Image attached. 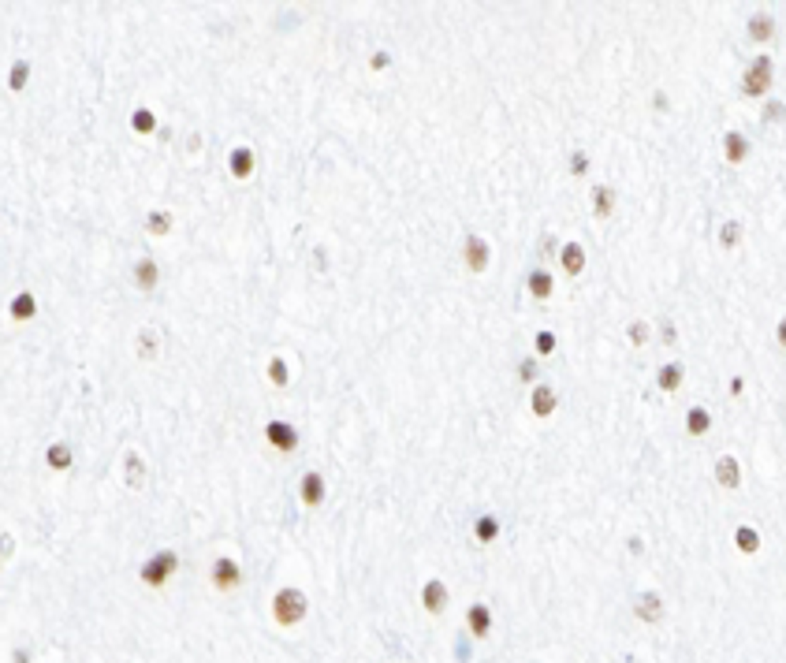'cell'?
Masks as SVG:
<instances>
[{
  "label": "cell",
  "mask_w": 786,
  "mask_h": 663,
  "mask_svg": "<svg viewBox=\"0 0 786 663\" xmlns=\"http://www.w3.org/2000/svg\"><path fill=\"white\" fill-rule=\"evenodd\" d=\"M8 313H11V321H30V317L38 313V298L30 294V291H19V294L11 298V309H8Z\"/></svg>",
  "instance_id": "2e32d148"
},
{
  "label": "cell",
  "mask_w": 786,
  "mask_h": 663,
  "mask_svg": "<svg viewBox=\"0 0 786 663\" xmlns=\"http://www.w3.org/2000/svg\"><path fill=\"white\" fill-rule=\"evenodd\" d=\"M772 78H775L772 56H757V60L745 68V75H742V93H745V97H764L767 90H772Z\"/></svg>",
  "instance_id": "3957f363"
},
{
  "label": "cell",
  "mask_w": 786,
  "mask_h": 663,
  "mask_svg": "<svg viewBox=\"0 0 786 663\" xmlns=\"http://www.w3.org/2000/svg\"><path fill=\"white\" fill-rule=\"evenodd\" d=\"M269 380H272L276 388H287L291 369H287V361H284V358H269Z\"/></svg>",
  "instance_id": "4dcf8cb0"
},
{
  "label": "cell",
  "mask_w": 786,
  "mask_h": 663,
  "mask_svg": "<svg viewBox=\"0 0 786 663\" xmlns=\"http://www.w3.org/2000/svg\"><path fill=\"white\" fill-rule=\"evenodd\" d=\"M715 485H723V488H738L742 485V466H738V458H734V455H723L715 462Z\"/></svg>",
  "instance_id": "30bf717a"
},
{
  "label": "cell",
  "mask_w": 786,
  "mask_h": 663,
  "mask_svg": "<svg viewBox=\"0 0 786 663\" xmlns=\"http://www.w3.org/2000/svg\"><path fill=\"white\" fill-rule=\"evenodd\" d=\"M585 168H589V157H585V153H574V160H570V172H574V175H581Z\"/></svg>",
  "instance_id": "74e56055"
},
{
  "label": "cell",
  "mask_w": 786,
  "mask_h": 663,
  "mask_svg": "<svg viewBox=\"0 0 786 663\" xmlns=\"http://www.w3.org/2000/svg\"><path fill=\"white\" fill-rule=\"evenodd\" d=\"M749 34L757 38V41H767V38H775V19L767 11H757L749 19Z\"/></svg>",
  "instance_id": "ffe728a7"
},
{
  "label": "cell",
  "mask_w": 786,
  "mask_h": 663,
  "mask_svg": "<svg viewBox=\"0 0 786 663\" xmlns=\"http://www.w3.org/2000/svg\"><path fill=\"white\" fill-rule=\"evenodd\" d=\"M138 358H142V361H153V358H157V332H153V328H142V332H138Z\"/></svg>",
  "instance_id": "f1b7e54d"
},
{
  "label": "cell",
  "mask_w": 786,
  "mask_h": 663,
  "mask_svg": "<svg viewBox=\"0 0 786 663\" xmlns=\"http://www.w3.org/2000/svg\"><path fill=\"white\" fill-rule=\"evenodd\" d=\"M645 339H648V324H645V321H634V324H630V343L641 346Z\"/></svg>",
  "instance_id": "d6a6232c"
},
{
  "label": "cell",
  "mask_w": 786,
  "mask_h": 663,
  "mask_svg": "<svg viewBox=\"0 0 786 663\" xmlns=\"http://www.w3.org/2000/svg\"><path fill=\"white\" fill-rule=\"evenodd\" d=\"M45 462H48L53 470H71L75 455H71V447H68V443H53V447L45 451Z\"/></svg>",
  "instance_id": "7402d4cb"
},
{
  "label": "cell",
  "mask_w": 786,
  "mask_h": 663,
  "mask_svg": "<svg viewBox=\"0 0 786 663\" xmlns=\"http://www.w3.org/2000/svg\"><path fill=\"white\" fill-rule=\"evenodd\" d=\"M559 261H563L567 276H581V269H585V250H581L578 242H567L563 254H559Z\"/></svg>",
  "instance_id": "ac0fdd59"
},
{
  "label": "cell",
  "mask_w": 786,
  "mask_h": 663,
  "mask_svg": "<svg viewBox=\"0 0 786 663\" xmlns=\"http://www.w3.org/2000/svg\"><path fill=\"white\" fill-rule=\"evenodd\" d=\"M130 130H135V135H153V130H157V115L150 108H135V115H130Z\"/></svg>",
  "instance_id": "484cf974"
},
{
  "label": "cell",
  "mask_w": 786,
  "mask_h": 663,
  "mask_svg": "<svg viewBox=\"0 0 786 663\" xmlns=\"http://www.w3.org/2000/svg\"><path fill=\"white\" fill-rule=\"evenodd\" d=\"M157 279H160L157 261H153V257H138V261H135V284H138L142 291H153Z\"/></svg>",
  "instance_id": "5bb4252c"
},
{
  "label": "cell",
  "mask_w": 786,
  "mask_h": 663,
  "mask_svg": "<svg viewBox=\"0 0 786 663\" xmlns=\"http://www.w3.org/2000/svg\"><path fill=\"white\" fill-rule=\"evenodd\" d=\"M723 153H727L730 164H742L749 157V138L742 135V130H727V135H723Z\"/></svg>",
  "instance_id": "4fadbf2b"
},
{
  "label": "cell",
  "mask_w": 786,
  "mask_h": 663,
  "mask_svg": "<svg viewBox=\"0 0 786 663\" xmlns=\"http://www.w3.org/2000/svg\"><path fill=\"white\" fill-rule=\"evenodd\" d=\"M686 428H690V436H704L712 428V413L704 406H693L690 413H686Z\"/></svg>",
  "instance_id": "44dd1931"
},
{
  "label": "cell",
  "mask_w": 786,
  "mask_h": 663,
  "mask_svg": "<svg viewBox=\"0 0 786 663\" xmlns=\"http://www.w3.org/2000/svg\"><path fill=\"white\" fill-rule=\"evenodd\" d=\"M209 582L217 585L220 592H232V589L242 585V567L232 555H220L217 562H212V570H209Z\"/></svg>",
  "instance_id": "277c9868"
},
{
  "label": "cell",
  "mask_w": 786,
  "mask_h": 663,
  "mask_svg": "<svg viewBox=\"0 0 786 663\" xmlns=\"http://www.w3.org/2000/svg\"><path fill=\"white\" fill-rule=\"evenodd\" d=\"M265 440L276 447V451H294V447H299V428L294 425H287V421H269L265 425Z\"/></svg>",
  "instance_id": "8992f818"
},
{
  "label": "cell",
  "mask_w": 786,
  "mask_h": 663,
  "mask_svg": "<svg viewBox=\"0 0 786 663\" xmlns=\"http://www.w3.org/2000/svg\"><path fill=\"white\" fill-rule=\"evenodd\" d=\"M466 626L473 637H488V629H492V611H488L485 604H473L466 611Z\"/></svg>",
  "instance_id": "7c38bea8"
},
{
  "label": "cell",
  "mask_w": 786,
  "mask_h": 663,
  "mask_svg": "<svg viewBox=\"0 0 786 663\" xmlns=\"http://www.w3.org/2000/svg\"><path fill=\"white\" fill-rule=\"evenodd\" d=\"M254 149H247V145H235L232 149V157H227V168H232V175L235 179H250L254 175Z\"/></svg>",
  "instance_id": "8fae6325"
},
{
  "label": "cell",
  "mask_w": 786,
  "mask_h": 663,
  "mask_svg": "<svg viewBox=\"0 0 786 663\" xmlns=\"http://www.w3.org/2000/svg\"><path fill=\"white\" fill-rule=\"evenodd\" d=\"M518 376L526 380V384H533V376H537V361H533V358H526V361H522V369H518Z\"/></svg>",
  "instance_id": "8d00e7d4"
},
{
  "label": "cell",
  "mask_w": 786,
  "mask_h": 663,
  "mask_svg": "<svg viewBox=\"0 0 786 663\" xmlns=\"http://www.w3.org/2000/svg\"><path fill=\"white\" fill-rule=\"evenodd\" d=\"M11 548H15V540H11V537H0V555H11Z\"/></svg>",
  "instance_id": "f35d334b"
},
{
  "label": "cell",
  "mask_w": 786,
  "mask_h": 663,
  "mask_svg": "<svg viewBox=\"0 0 786 663\" xmlns=\"http://www.w3.org/2000/svg\"><path fill=\"white\" fill-rule=\"evenodd\" d=\"M421 604H425V611H429V615H440V611L448 607V585L440 582V577L425 582V589H421Z\"/></svg>",
  "instance_id": "ba28073f"
},
{
  "label": "cell",
  "mask_w": 786,
  "mask_h": 663,
  "mask_svg": "<svg viewBox=\"0 0 786 663\" xmlns=\"http://www.w3.org/2000/svg\"><path fill=\"white\" fill-rule=\"evenodd\" d=\"M734 544H738V552L753 555V552L760 548V537H757V529H753V525H738V533H734Z\"/></svg>",
  "instance_id": "4316f807"
},
{
  "label": "cell",
  "mask_w": 786,
  "mask_h": 663,
  "mask_svg": "<svg viewBox=\"0 0 786 663\" xmlns=\"http://www.w3.org/2000/svg\"><path fill=\"white\" fill-rule=\"evenodd\" d=\"M473 533H477V544H492V540L500 537V518H492V515H481V518H477V525H473Z\"/></svg>",
  "instance_id": "cb8c5ba5"
},
{
  "label": "cell",
  "mask_w": 786,
  "mask_h": 663,
  "mask_svg": "<svg viewBox=\"0 0 786 663\" xmlns=\"http://www.w3.org/2000/svg\"><path fill=\"white\" fill-rule=\"evenodd\" d=\"M26 82H30V63H26V60H15V63H11V75H8V90H11V93H23Z\"/></svg>",
  "instance_id": "d4e9b609"
},
{
  "label": "cell",
  "mask_w": 786,
  "mask_h": 663,
  "mask_svg": "<svg viewBox=\"0 0 786 663\" xmlns=\"http://www.w3.org/2000/svg\"><path fill=\"white\" fill-rule=\"evenodd\" d=\"M634 611H637V619L656 622V619L663 615V600H660L656 592H641V596H637V604H634Z\"/></svg>",
  "instance_id": "9a60e30c"
},
{
  "label": "cell",
  "mask_w": 786,
  "mask_h": 663,
  "mask_svg": "<svg viewBox=\"0 0 786 663\" xmlns=\"http://www.w3.org/2000/svg\"><path fill=\"white\" fill-rule=\"evenodd\" d=\"M388 63H391V56L384 53V48H376V53L369 56V68H373V71H384V68H388Z\"/></svg>",
  "instance_id": "d590c367"
},
{
  "label": "cell",
  "mask_w": 786,
  "mask_h": 663,
  "mask_svg": "<svg viewBox=\"0 0 786 663\" xmlns=\"http://www.w3.org/2000/svg\"><path fill=\"white\" fill-rule=\"evenodd\" d=\"M179 570V555L172 552V548H165V552H157V555H150L142 562V582L150 585V589H165L168 582H172V574Z\"/></svg>",
  "instance_id": "7a4b0ae2"
},
{
  "label": "cell",
  "mask_w": 786,
  "mask_h": 663,
  "mask_svg": "<svg viewBox=\"0 0 786 663\" xmlns=\"http://www.w3.org/2000/svg\"><path fill=\"white\" fill-rule=\"evenodd\" d=\"M682 380H686V366H682V361H671V366L660 369L656 384H660V391H678V388H682Z\"/></svg>",
  "instance_id": "e0dca14e"
},
{
  "label": "cell",
  "mask_w": 786,
  "mask_h": 663,
  "mask_svg": "<svg viewBox=\"0 0 786 663\" xmlns=\"http://www.w3.org/2000/svg\"><path fill=\"white\" fill-rule=\"evenodd\" d=\"M675 339H678V336H675V324L667 321V324H663V343H675Z\"/></svg>",
  "instance_id": "ab89813d"
},
{
  "label": "cell",
  "mask_w": 786,
  "mask_h": 663,
  "mask_svg": "<svg viewBox=\"0 0 786 663\" xmlns=\"http://www.w3.org/2000/svg\"><path fill=\"white\" fill-rule=\"evenodd\" d=\"M552 287H555V284H552V276H548L544 269L529 272V294H533V298H548V294H552Z\"/></svg>",
  "instance_id": "f546056e"
},
{
  "label": "cell",
  "mask_w": 786,
  "mask_h": 663,
  "mask_svg": "<svg viewBox=\"0 0 786 663\" xmlns=\"http://www.w3.org/2000/svg\"><path fill=\"white\" fill-rule=\"evenodd\" d=\"M306 611H309V600H306V592L294 589V585H287V589H280L272 596V619L280 626H299L306 619Z\"/></svg>",
  "instance_id": "6da1fadb"
},
{
  "label": "cell",
  "mask_w": 786,
  "mask_h": 663,
  "mask_svg": "<svg viewBox=\"0 0 786 663\" xmlns=\"http://www.w3.org/2000/svg\"><path fill=\"white\" fill-rule=\"evenodd\" d=\"M555 351V336L552 332H537V354H552Z\"/></svg>",
  "instance_id": "836d02e7"
},
{
  "label": "cell",
  "mask_w": 786,
  "mask_h": 663,
  "mask_svg": "<svg viewBox=\"0 0 786 663\" xmlns=\"http://www.w3.org/2000/svg\"><path fill=\"white\" fill-rule=\"evenodd\" d=\"M11 659H15V663H30V652H26V649H15Z\"/></svg>",
  "instance_id": "60d3db41"
},
{
  "label": "cell",
  "mask_w": 786,
  "mask_h": 663,
  "mask_svg": "<svg viewBox=\"0 0 786 663\" xmlns=\"http://www.w3.org/2000/svg\"><path fill=\"white\" fill-rule=\"evenodd\" d=\"M466 269L477 272V276L488 269V242H485L481 235H470V239H466Z\"/></svg>",
  "instance_id": "9c48e42d"
},
{
  "label": "cell",
  "mask_w": 786,
  "mask_h": 663,
  "mask_svg": "<svg viewBox=\"0 0 786 663\" xmlns=\"http://www.w3.org/2000/svg\"><path fill=\"white\" fill-rule=\"evenodd\" d=\"M145 231H150V235H168V231H172V212H168V209L150 212V220H145Z\"/></svg>",
  "instance_id": "83f0119b"
},
{
  "label": "cell",
  "mask_w": 786,
  "mask_h": 663,
  "mask_svg": "<svg viewBox=\"0 0 786 663\" xmlns=\"http://www.w3.org/2000/svg\"><path fill=\"white\" fill-rule=\"evenodd\" d=\"M738 239H742V224H738V220H727L723 231H719V242H723L727 250H734V246H738Z\"/></svg>",
  "instance_id": "1f68e13d"
},
{
  "label": "cell",
  "mask_w": 786,
  "mask_h": 663,
  "mask_svg": "<svg viewBox=\"0 0 786 663\" xmlns=\"http://www.w3.org/2000/svg\"><path fill=\"white\" fill-rule=\"evenodd\" d=\"M782 120V101H767L764 105V123H779Z\"/></svg>",
  "instance_id": "e575fe53"
},
{
  "label": "cell",
  "mask_w": 786,
  "mask_h": 663,
  "mask_svg": "<svg viewBox=\"0 0 786 663\" xmlns=\"http://www.w3.org/2000/svg\"><path fill=\"white\" fill-rule=\"evenodd\" d=\"M529 406H533V413H537V418H548V413L555 410V391H552L548 384H537V388H533V399H529Z\"/></svg>",
  "instance_id": "d6986e66"
},
{
  "label": "cell",
  "mask_w": 786,
  "mask_h": 663,
  "mask_svg": "<svg viewBox=\"0 0 786 663\" xmlns=\"http://www.w3.org/2000/svg\"><path fill=\"white\" fill-rule=\"evenodd\" d=\"M123 477H127V488H142L150 480V466H145V458L138 451L123 455Z\"/></svg>",
  "instance_id": "52a82bcc"
},
{
  "label": "cell",
  "mask_w": 786,
  "mask_h": 663,
  "mask_svg": "<svg viewBox=\"0 0 786 663\" xmlns=\"http://www.w3.org/2000/svg\"><path fill=\"white\" fill-rule=\"evenodd\" d=\"M611 205H615V190L611 187H596L593 190V212L600 220H608L611 217Z\"/></svg>",
  "instance_id": "603a6c76"
},
{
  "label": "cell",
  "mask_w": 786,
  "mask_h": 663,
  "mask_svg": "<svg viewBox=\"0 0 786 663\" xmlns=\"http://www.w3.org/2000/svg\"><path fill=\"white\" fill-rule=\"evenodd\" d=\"M299 500H302L306 507H321L324 500H329V485H324V477H321L317 470L302 473V480H299Z\"/></svg>",
  "instance_id": "5b68a950"
}]
</instances>
